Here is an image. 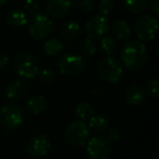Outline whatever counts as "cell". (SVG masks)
<instances>
[{"label": "cell", "instance_id": "13", "mask_svg": "<svg viewBox=\"0 0 159 159\" xmlns=\"http://www.w3.org/2000/svg\"><path fill=\"white\" fill-rule=\"evenodd\" d=\"M124 98H125V102L131 106H139L145 98V92L139 85L133 84L126 89Z\"/></svg>", "mask_w": 159, "mask_h": 159}, {"label": "cell", "instance_id": "25", "mask_svg": "<svg viewBox=\"0 0 159 159\" xmlns=\"http://www.w3.org/2000/svg\"><path fill=\"white\" fill-rule=\"evenodd\" d=\"M145 89L148 93V95L152 97H158L159 95V82L156 77H152L146 82Z\"/></svg>", "mask_w": 159, "mask_h": 159}, {"label": "cell", "instance_id": "23", "mask_svg": "<svg viewBox=\"0 0 159 159\" xmlns=\"http://www.w3.org/2000/svg\"><path fill=\"white\" fill-rule=\"evenodd\" d=\"M100 48L108 57H112L113 53H116L117 51V43L110 36H104L100 44Z\"/></svg>", "mask_w": 159, "mask_h": 159}, {"label": "cell", "instance_id": "8", "mask_svg": "<svg viewBox=\"0 0 159 159\" xmlns=\"http://www.w3.org/2000/svg\"><path fill=\"white\" fill-rule=\"evenodd\" d=\"M158 21L149 14L139 16L135 22V34L141 40H150L156 36Z\"/></svg>", "mask_w": 159, "mask_h": 159}, {"label": "cell", "instance_id": "33", "mask_svg": "<svg viewBox=\"0 0 159 159\" xmlns=\"http://www.w3.org/2000/svg\"><path fill=\"white\" fill-rule=\"evenodd\" d=\"M7 2H8V0H0V7H2V6L6 5Z\"/></svg>", "mask_w": 159, "mask_h": 159}, {"label": "cell", "instance_id": "12", "mask_svg": "<svg viewBox=\"0 0 159 159\" xmlns=\"http://www.w3.org/2000/svg\"><path fill=\"white\" fill-rule=\"evenodd\" d=\"M71 6V0H48L46 10L51 18L60 19L68 13Z\"/></svg>", "mask_w": 159, "mask_h": 159}, {"label": "cell", "instance_id": "28", "mask_svg": "<svg viewBox=\"0 0 159 159\" xmlns=\"http://www.w3.org/2000/svg\"><path fill=\"white\" fill-rule=\"evenodd\" d=\"M24 10L23 11L25 12V14H30V16H34L36 14H38V9H39V6L36 2L35 0H26L24 3Z\"/></svg>", "mask_w": 159, "mask_h": 159}, {"label": "cell", "instance_id": "15", "mask_svg": "<svg viewBox=\"0 0 159 159\" xmlns=\"http://www.w3.org/2000/svg\"><path fill=\"white\" fill-rule=\"evenodd\" d=\"M26 94V87L20 81H13L6 89V95L10 100L18 102L22 99Z\"/></svg>", "mask_w": 159, "mask_h": 159}, {"label": "cell", "instance_id": "5", "mask_svg": "<svg viewBox=\"0 0 159 159\" xmlns=\"http://www.w3.org/2000/svg\"><path fill=\"white\" fill-rule=\"evenodd\" d=\"M14 68L18 75L25 80H34L38 75V62L32 53H21L16 60Z\"/></svg>", "mask_w": 159, "mask_h": 159}, {"label": "cell", "instance_id": "17", "mask_svg": "<svg viewBox=\"0 0 159 159\" xmlns=\"http://www.w3.org/2000/svg\"><path fill=\"white\" fill-rule=\"evenodd\" d=\"M26 108L33 115H39L46 109V99L42 95H34L27 100Z\"/></svg>", "mask_w": 159, "mask_h": 159}, {"label": "cell", "instance_id": "20", "mask_svg": "<svg viewBox=\"0 0 159 159\" xmlns=\"http://www.w3.org/2000/svg\"><path fill=\"white\" fill-rule=\"evenodd\" d=\"M123 5L131 13L136 14L146 9L148 0H123Z\"/></svg>", "mask_w": 159, "mask_h": 159}, {"label": "cell", "instance_id": "4", "mask_svg": "<svg viewBox=\"0 0 159 159\" xmlns=\"http://www.w3.org/2000/svg\"><path fill=\"white\" fill-rule=\"evenodd\" d=\"M66 142L72 146H83L89 139V129L84 121H73L64 131Z\"/></svg>", "mask_w": 159, "mask_h": 159}, {"label": "cell", "instance_id": "22", "mask_svg": "<svg viewBox=\"0 0 159 159\" xmlns=\"http://www.w3.org/2000/svg\"><path fill=\"white\" fill-rule=\"evenodd\" d=\"M63 48V45L57 38H51V39L47 40L44 45V51L47 56L49 57H52V56H56L60 52Z\"/></svg>", "mask_w": 159, "mask_h": 159}, {"label": "cell", "instance_id": "24", "mask_svg": "<svg viewBox=\"0 0 159 159\" xmlns=\"http://www.w3.org/2000/svg\"><path fill=\"white\" fill-rule=\"evenodd\" d=\"M96 50H97V45L91 38H86L81 44V52L85 57H92V56H94L96 53Z\"/></svg>", "mask_w": 159, "mask_h": 159}, {"label": "cell", "instance_id": "9", "mask_svg": "<svg viewBox=\"0 0 159 159\" xmlns=\"http://www.w3.org/2000/svg\"><path fill=\"white\" fill-rule=\"evenodd\" d=\"M85 66V61L82 57L76 53L64 55L58 62V69L64 75L73 76L83 71Z\"/></svg>", "mask_w": 159, "mask_h": 159}, {"label": "cell", "instance_id": "7", "mask_svg": "<svg viewBox=\"0 0 159 159\" xmlns=\"http://www.w3.org/2000/svg\"><path fill=\"white\" fill-rule=\"evenodd\" d=\"M111 150V143L102 134L92 137L86 143V152L91 159H108Z\"/></svg>", "mask_w": 159, "mask_h": 159}, {"label": "cell", "instance_id": "29", "mask_svg": "<svg viewBox=\"0 0 159 159\" xmlns=\"http://www.w3.org/2000/svg\"><path fill=\"white\" fill-rule=\"evenodd\" d=\"M75 5L79 8L81 11H83L84 13L92 11L95 7V1L94 0H76Z\"/></svg>", "mask_w": 159, "mask_h": 159}, {"label": "cell", "instance_id": "32", "mask_svg": "<svg viewBox=\"0 0 159 159\" xmlns=\"http://www.w3.org/2000/svg\"><path fill=\"white\" fill-rule=\"evenodd\" d=\"M150 9L155 13V16H158L159 13V0H150Z\"/></svg>", "mask_w": 159, "mask_h": 159}, {"label": "cell", "instance_id": "11", "mask_svg": "<svg viewBox=\"0 0 159 159\" xmlns=\"http://www.w3.org/2000/svg\"><path fill=\"white\" fill-rule=\"evenodd\" d=\"M51 148V142L48 136L44 134H36L29 141L26 150L33 157H43Z\"/></svg>", "mask_w": 159, "mask_h": 159}, {"label": "cell", "instance_id": "16", "mask_svg": "<svg viewBox=\"0 0 159 159\" xmlns=\"http://www.w3.org/2000/svg\"><path fill=\"white\" fill-rule=\"evenodd\" d=\"M81 34V27L76 22H66L60 29V35L66 40H74Z\"/></svg>", "mask_w": 159, "mask_h": 159}, {"label": "cell", "instance_id": "10", "mask_svg": "<svg viewBox=\"0 0 159 159\" xmlns=\"http://www.w3.org/2000/svg\"><path fill=\"white\" fill-rule=\"evenodd\" d=\"M85 31L91 39H99L104 37L109 31V22L106 16H95L85 25Z\"/></svg>", "mask_w": 159, "mask_h": 159}, {"label": "cell", "instance_id": "21", "mask_svg": "<svg viewBox=\"0 0 159 159\" xmlns=\"http://www.w3.org/2000/svg\"><path fill=\"white\" fill-rule=\"evenodd\" d=\"M75 115L81 121H86L94 116V109L89 102H81L75 108Z\"/></svg>", "mask_w": 159, "mask_h": 159}, {"label": "cell", "instance_id": "27", "mask_svg": "<svg viewBox=\"0 0 159 159\" xmlns=\"http://www.w3.org/2000/svg\"><path fill=\"white\" fill-rule=\"evenodd\" d=\"M38 77H39L40 81L43 83H45V84H50V83H52L55 81L56 74L50 69H44V70L38 72Z\"/></svg>", "mask_w": 159, "mask_h": 159}, {"label": "cell", "instance_id": "14", "mask_svg": "<svg viewBox=\"0 0 159 159\" xmlns=\"http://www.w3.org/2000/svg\"><path fill=\"white\" fill-rule=\"evenodd\" d=\"M6 21L9 26L13 29H19V27L24 26L27 23V16L21 9H12L7 13Z\"/></svg>", "mask_w": 159, "mask_h": 159}, {"label": "cell", "instance_id": "2", "mask_svg": "<svg viewBox=\"0 0 159 159\" xmlns=\"http://www.w3.org/2000/svg\"><path fill=\"white\" fill-rule=\"evenodd\" d=\"M24 121V111L14 104L5 105L0 108V125L6 130H14L22 125Z\"/></svg>", "mask_w": 159, "mask_h": 159}, {"label": "cell", "instance_id": "18", "mask_svg": "<svg viewBox=\"0 0 159 159\" xmlns=\"http://www.w3.org/2000/svg\"><path fill=\"white\" fill-rule=\"evenodd\" d=\"M89 121V129L97 133H105L109 129V121L104 116H92Z\"/></svg>", "mask_w": 159, "mask_h": 159}, {"label": "cell", "instance_id": "6", "mask_svg": "<svg viewBox=\"0 0 159 159\" xmlns=\"http://www.w3.org/2000/svg\"><path fill=\"white\" fill-rule=\"evenodd\" d=\"M27 26L31 37L36 40H42L48 37L53 29L52 21L44 14H36L32 16Z\"/></svg>", "mask_w": 159, "mask_h": 159}, {"label": "cell", "instance_id": "1", "mask_svg": "<svg viewBox=\"0 0 159 159\" xmlns=\"http://www.w3.org/2000/svg\"><path fill=\"white\" fill-rule=\"evenodd\" d=\"M122 63L129 70H139L147 61V49L139 40L130 42L123 47L121 52Z\"/></svg>", "mask_w": 159, "mask_h": 159}, {"label": "cell", "instance_id": "3", "mask_svg": "<svg viewBox=\"0 0 159 159\" xmlns=\"http://www.w3.org/2000/svg\"><path fill=\"white\" fill-rule=\"evenodd\" d=\"M98 74L108 83H118L123 76V66L113 57H107L98 64Z\"/></svg>", "mask_w": 159, "mask_h": 159}, {"label": "cell", "instance_id": "31", "mask_svg": "<svg viewBox=\"0 0 159 159\" xmlns=\"http://www.w3.org/2000/svg\"><path fill=\"white\" fill-rule=\"evenodd\" d=\"M8 62H9V58L6 53L1 52L0 51V70L8 66Z\"/></svg>", "mask_w": 159, "mask_h": 159}, {"label": "cell", "instance_id": "30", "mask_svg": "<svg viewBox=\"0 0 159 159\" xmlns=\"http://www.w3.org/2000/svg\"><path fill=\"white\" fill-rule=\"evenodd\" d=\"M107 137L109 142H117L118 139H120V132L117 130V129H111V130H108L107 132V135H105Z\"/></svg>", "mask_w": 159, "mask_h": 159}, {"label": "cell", "instance_id": "26", "mask_svg": "<svg viewBox=\"0 0 159 159\" xmlns=\"http://www.w3.org/2000/svg\"><path fill=\"white\" fill-rule=\"evenodd\" d=\"M115 8L113 0H100L98 5V10L100 12V16H107Z\"/></svg>", "mask_w": 159, "mask_h": 159}, {"label": "cell", "instance_id": "19", "mask_svg": "<svg viewBox=\"0 0 159 159\" xmlns=\"http://www.w3.org/2000/svg\"><path fill=\"white\" fill-rule=\"evenodd\" d=\"M111 30H112V33L115 34V36L119 40L128 39L131 35V27L125 21H116L111 26Z\"/></svg>", "mask_w": 159, "mask_h": 159}]
</instances>
